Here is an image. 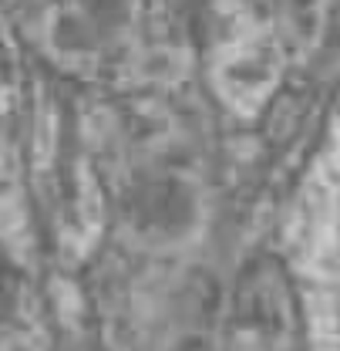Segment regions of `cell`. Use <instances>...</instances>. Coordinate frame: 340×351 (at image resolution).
<instances>
[{
  "mask_svg": "<svg viewBox=\"0 0 340 351\" xmlns=\"http://www.w3.org/2000/svg\"><path fill=\"white\" fill-rule=\"evenodd\" d=\"M7 307H10V280H7V274L0 270V317L7 314Z\"/></svg>",
  "mask_w": 340,
  "mask_h": 351,
  "instance_id": "1",
  "label": "cell"
}]
</instances>
